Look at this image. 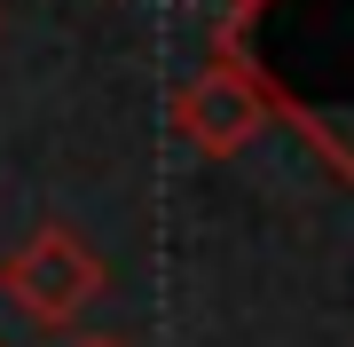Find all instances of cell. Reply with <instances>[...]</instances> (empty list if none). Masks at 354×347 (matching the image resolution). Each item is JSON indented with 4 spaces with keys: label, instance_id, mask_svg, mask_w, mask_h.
Instances as JSON below:
<instances>
[{
    "label": "cell",
    "instance_id": "4",
    "mask_svg": "<svg viewBox=\"0 0 354 347\" xmlns=\"http://www.w3.org/2000/svg\"><path fill=\"white\" fill-rule=\"evenodd\" d=\"M79 347H127V339H79Z\"/></svg>",
    "mask_w": 354,
    "mask_h": 347
},
{
    "label": "cell",
    "instance_id": "3",
    "mask_svg": "<svg viewBox=\"0 0 354 347\" xmlns=\"http://www.w3.org/2000/svg\"><path fill=\"white\" fill-rule=\"evenodd\" d=\"M268 127L260 95L236 79V64H221V55H205V71H189L174 87V134L197 142L205 158H236L244 142Z\"/></svg>",
    "mask_w": 354,
    "mask_h": 347
},
{
    "label": "cell",
    "instance_id": "1",
    "mask_svg": "<svg viewBox=\"0 0 354 347\" xmlns=\"http://www.w3.org/2000/svg\"><path fill=\"white\" fill-rule=\"evenodd\" d=\"M213 55L339 181H354V0H228Z\"/></svg>",
    "mask_w": 354,
    "mask_h": 347
},
{
    "label": "cell",
    "instance_id": "2",
    "mask_svg": "<svg viewBox=\"0 0 354 347\" xmlns=\"http://www.w3.org/2000/svg\"><path fill=\"white\" fill-rule=\"evenodd\" d=\"M102 284H111V276H102V253L71 229V221H39V229L16 244L8 260H0V300H8V308H24L39 332L79 323V316L95 308Z\"/></svg>",
    "mask_w": 354,
    "mask_h": 347
}]
</instances>
